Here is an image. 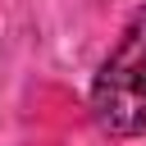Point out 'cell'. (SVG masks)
<instances>
[{"instance_id": "1", "label": "cell", "mask_w": 146, "mask_h": 146, "mask_svg": "<svg viewBox=\"0 0 146 146\" xmlns=\"http://www.w3.org/2000/svg\"><path fill=\"white\" fill-rule=\"evenodd\" d=\"M91 114L110 137L146 132V5L128 14L91 82Z\"/></svg>"}]
</instances>
